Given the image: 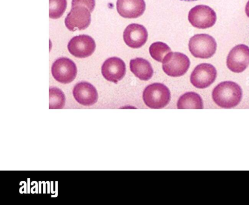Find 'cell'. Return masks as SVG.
<instances>
[{
  "label": "cell",
  "mask_w": 249,
  "mask_h": 205,
  "mask_svg": "<svg viewBox=\"0 0 249 205\" xmlns=\"http://www.w3.org/2000/svg\"><path fill=\"white\" fill-rule=\"evenodd\" d=\"M66 7V0H49V17L53 19L60 17Z\"/></svg>",
  "instance_id": "cell-19"
},
{
  "label": "cell",
  "mask_w": 249,
  "mask_h": 205,
  "mask_svg": "<svg viewBox=\"0 0 249 205\" xmlns=\"http://www.w3.org/2000/svg\"><path fill=\"white\" fill-rule=\"evenodd\" d=\"M245 13L247 17H249V0L247 2L245 6Z\"/></svg>",
  "instance_id": "cell-21"
},
{
  "label": "cell",
  "mask_w": 249,
  "mask_h": 205,
  "mask_svg": "<svg viewBox=\"0 0 249 205\" xmlns=\"http://www.w3.org/2000/svg\"><path fill=\"white\" fill-rule=\"evenodd\" d=\"M149 51L151 56L154 60L162 62L164 57L171 51V50L165 43L158 41L150 45Z\"/></svg>",
  "instance_id": "cell-17"
},
{
  "label": "cell",
  "mask_w": 249,
  "mask_h": 205,
  "mask_svg": "<svg viewBox=\"0 0 249 205\" xmlns=\"http://www.w3.org/2000/svg\"><path fill=\"white\" fill-rule=\"evenodd\" d=\"M90 21V11L82 5L71 7L65 19L66 27L71 31L85 30L89 25Z\"/></svg>",
  "instance_id": "cell-7"
},
{
  "label": "cell",
  "mask_w": 249,
  "mask_h": 205,
  "mask_svg": "<svg viewBox=\"0 0 249 205\" xmlns=\"http://www.w3.org/2000/svg\"><path fill=\"white\" fill-rule=\"evenodd\" d=\"M101 72L107 80L117 84L125 74V63L119 57H110L103 64Z\"/></svg>",
  "instance_id": "cell-11"
},
{
  "label": "cell",
  "mask_w": 249,
  "mask_h": 205,
  "mask_svg": "<svg viewBox=\"0 0 249 205\" xmlns=\"http://www.w3.org/2000/svg\"><path fill=\"white\" fill-rule=\"evenodd\" d=\"M180 0L185 1H196V0Z\"/></svg>",
  "instance_id": "cell-22"
},
{
  "label": "cell",
  "mask_w": 249,
  "mask_h": 205,
  "mask_svg": "<svg viewBox=\"0 0 249 205\" xmlns=\"http://www.w3.org/2000/svg\"><path fill=\"white\" fill-rule=\"evenodd\" d=\"M189 49L196 58L207 59L215 53L217 44L214 38L205 34H197L190 38Z\"/></svg>",
  "instance_id": "cell-3"
},
{
  "label": "cell",
  "mask_w": 249,
  "mask_h": 205,
  "mask_svg": "<svg viewBox=\"0 0 249 205\" xmlns=\"http://www.w3.org/2000/svg\"><path fill=\"white\" fill-rule=\"evenodd\" d=\"M129 66L131 71L141 80L148 81L153 76V69L146 59L140 57L131 59Z\"/></svg>",
  "instance_id": "cell-15"
},
{
  "label": "cell",
  "mask_w": 249,
  "mask_h": 205,
  "mask_svg": "<svg viewBox=\"0 0 249 205\" xmlns=\"http://www.w3.org/2000/svg\"><path fill=\"white\" fill-rule=\"evenodd\" d=\"M217 71L209 63H201L194 68L190 76V82L195 87L203 89L209 86L215 81Z\"/></svg>",
  "instance_id": "cell-8"
},
{
  "label": "cell",
  "mask_w": 249,
  "mask_h": 205,
  "mask_svg": "<svg viewBox=\"0 0 249 205\" xmlns=\"http://www.w3.org/2000/svg\"><path fill=\"white\" fill-rule=\"evenodd\" d=\"M226 62L227 66L231 71L243 72L249 65V47L245 44L235 46L229 52Z\"/></svg>",
  "instance_id": "cell-9"
},
{
  "label": "cell",
  "mask_w": 249,
  "mask_h": 205,
  "mask_svg": "<svg viewBox=\"0 0 249 205\" xmlns=\"http://www.w3.org/2000/svg\"><path fill=\"white\" fill-rule=\"evenodd\" d=\"M68 49L71 54L78 58H86L94 51L96 44L89 35L82 34L74 36L68 44Z\"/></svg>",
  "instance_id": "cell-10"
},
{
  "label": "cell",
  "mask_w": 249,
  "mask_h": 205,
  "mask_svg": "<svg viewBox=\"0 0 249 205\" xmlns=\"http://www.w3.org/2000/svg\"><path fill=\"white\" fill-rule=\"evenodd\" d=\"M123 38L125 43L129 47L138 49L145 44L148 38V33L142 25L132 23L124 29Z\"/></svg>",
  "instance_id": "cell-12"
},
{
  "label": "cell",
  "mask_w": 249,
  "mask_h": 205,
  "mask_svg": "<svg viewBox=\"0 0 249 205\" xmlns=\"http://www.w3.org/2000/svg\"><path fill=\"white\" fill-rule=\"evenodd\" d=\"M51 71L53 78L62 84L71 82L77 75L75 63L66 57H60L56 60L53 64Z\"/></svg>",
  "instance_id": "cell-6"
},
{
  "label": "cell",
  "mask_w": 249,
  "mask_h": 205,
  "mask_svg": "<svg viewBox=\"0 0 249 205\" xmlns=\"http://www.w3.org/2000/svg\"><path fill=\"white\" fill-rule=\"evenodd\" d=\"M162 69L167 75L180 77L186 73L190 65L187 55L179 52H170L162 61Z\"/></svg>",
  "instance_id": "cell-4"
},
{
  "label": "cell",
  "mask_w": 249,
  "mask_h": 205,
  "mask_svg": "<svg viewBox=\"0 0 249 205\" xmlns=\"http://www.w3.org/2000/svg\"><path fill=\"white\" fill-rule=\"evenodd\" d=\"M178 109H203V102L200 96L194 92H187L181 95L177 102Z\"/></svg>",
  "instance_id": "cell-16"
},
{
  "label": "cell",
  "mask_w": 249,
  "mask_h": 205,
  "mask_svg": "<svg viewBox=\"0 0 249 205\" xmlns=\"http://www.w3.org/2000/svg\"><path fill=\"white\" fill-rule=\"evenodd\" d=\"M188 18L193 26L203 29L214 25L216 21V15L209 6L198 5L190 10Z\"/></svg>",
  "instance_id": "cell-5"
},
{
  "label": "cell",
  "mask_w": 249,
  "mask_h": 205,
  "mask_svg": "<svg viewBox=\"0 0 249 205\" xmlns=\"http://www.w3.org/2000/svg\"><path fill=\"white\" fill-rule=\"evenodd\" d=\"M116 8L119 14L126 18H136L141 16L145 10L144 0H117Z\"/></svg>",
  "instance_id": "cell-14"
},
{
  "label": "cell",
  "mask_w": 249,
  "mask_h": 205,
  "mask_svg": "<svg viewBox=\"0 0 249 205\" xmlns=\"http://www.w3.org/2000/svg\"><path fill=\"white\" fill-rule=\"evenodd\" d=\"M242 97V90L232 81H224L217 85L212 92L214 102L222 108H230L237 106Z\"/></svg>",
  "instance_id": "cell-1"
},
{
  "label": "cell",
  "mask_w": 249,
  "mask_h": 205,
  "mask_svg": "<svg viewBox=\"0 0 249 205\" xmlns=\"http://www.w3.org/2000/svg\"><path fill=\"white\" fill-rule=\"evenodd\" d=\"M72 93L75 100L84 106H91L96 103L98 95L95 87L86 82H81L74 87Z\"/></svg>",
  "instance_id": "cell-13"
},
{
  "label": "cell",
  "mask_w": 249,
  "mask_h": 205,
  "mask_svg": "<svg viewBox=\"0 0 249 205\" xmlns=\"http://www.w3.org/2000/svg\"><path fill=\"white\" fill-rule=\"evenodd\" d=\"M65 103V96L59 88L53 87L49 89V109H62Z\"/></svg>",
  "instance_id": "cell-18"
},
{
  "label": "cell",
  "mask_w": 249,
  "mask_h": 205,
  "mask_svg": "<svg viewBox=\"0 0 249 205\" xmlns=\"http://www.w3.org/2000/svg\"><path fill=\"white\" fill-rule=\"evenodd\" d=\"M77 5H82L87 7L91 13L95 6V0H72L71 7Z\"/></svg>",
  "instance_id": "cell-20"
},
{
  "label": "cell",
  "mask_w": 249,
  "mask_h": 205,
  "mask_svg": "<svg viewBox=\"0 0 249 205\" xmlns=\"http://www.w3.org/2000/svg\"><path fill=\"white\" fill-rule=\"evenodd\" d=\"M142 99L147 106L160 109L166 106L171 99L169 88L164 84L155 83L147 85L143 91Z\"/></svg>",
  "instance_id": "cell-2"
}]
</instances>
